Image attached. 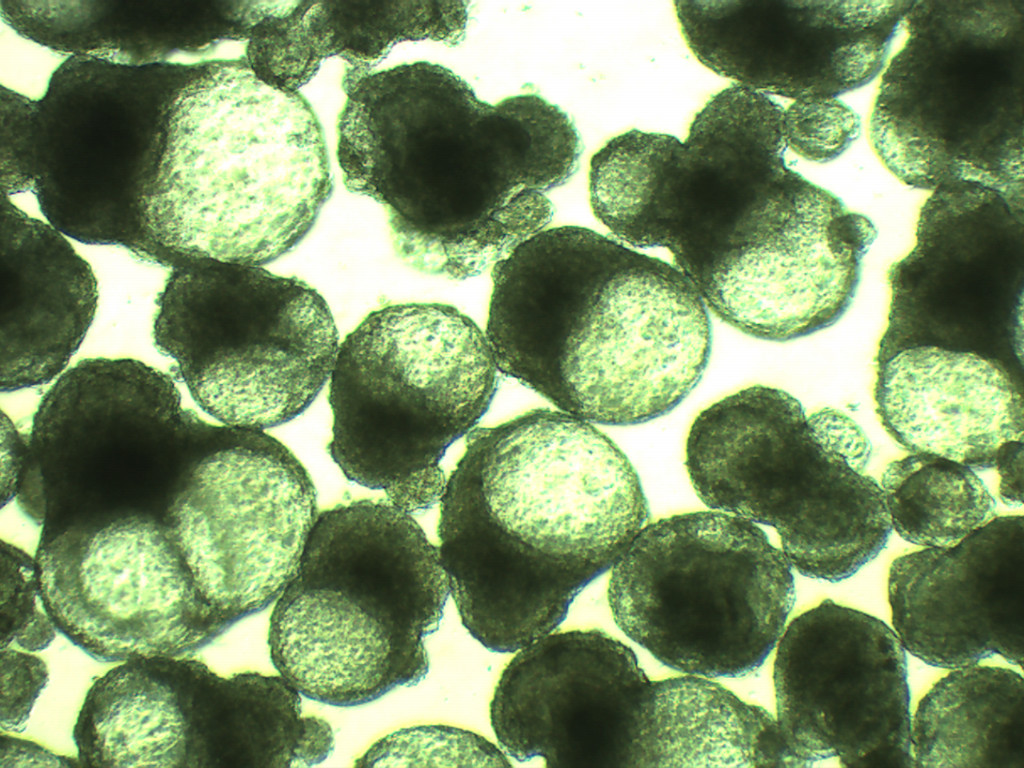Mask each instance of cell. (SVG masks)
Masks as SVG:
<instances>
[{
	"instance_id": "1",
	"label": "cell",
	"mask_w": 1024,
	"mask_h": 768,
	"mask_svg": "<svg viewBox=\"0 0 1024 768\" xmlns=\"http://www.w3.org/2000/svg\"><path fill=\"white\" fill-rule=\"evenodd\" d=\"M337 158L345 186L385 209L396 252L413 268L474 277L545 229V192L582 151L567 114L534 94L483 102L429 62L347 70Z\"/></svg>"
},
{
	"instance_id": "2",
	"label": "cell",
	"mask_w": 1024,
	"mask_h": 768,
	"mask_svg": "<svg viewBox=\"0 0 1024 768\" xmlns=\"http://www.w3.org/2000/svg\"><path fill=\"white\" fill-rule=\"evenodd\" d=\"M776 136L698 134L657 165L622 240L662 247L723 322L784 342L835 324L851 305L873 222L786 164Z\"/></svg>"
},
{
	"instance_id": "3",
	"label": "cell",
	"mask_w": 1024,
	"mask_h": 768,
	"mask_svg": "<svg viewBox=\"0 0 1024 768\" xmlns=\"http://www.w3.org/2000/svg\"><path fill=\"white\" fill-rule=\"evenodd\" d=\"M439 503L438 551L453 598L505 629L563 621L649 520L618 446L592 423L550 409L471 431Z\"/></svg>"
},
{
	"instance_id": "4",
	"label": "cell",
	"mask_w": 1024,
	"mask_h": 768,
	"mask_svg": "<svg viewBox=\"0 0 1024 768\" xmlns=\"http://www.w3.org/2000/svg\"><path fill=\"white\" fill-rule=\"evenodd\" d=\"M497 367L590 423L663 416L700 381L711 323L674 265L593 230L544 229L493 267Z\"/></svg>"
},
{
	"instance_id": "5",
	"label": "cell",
	"mask_w": 1024,
	"mask_h": 768,
	"mask_svg": "<svg viewBox=\"0 0 1024 768\" xmlns=\"http://www.w3.org/2000/svg\"><path fill=\"white\" fill-rule=\"evenodd\" d=\"M332 191L321 126L245 57L197 62L176 94L146 228L178 256L261 266L307 235Z\"/></svg>"
},
{
	"instance_id": "6",
	"label": "cell",
	"mask_w": 1024,
	"mask_h": 768,
	"mask_svg": "<svg viewBox=\"0 0 1024 768\" xmlns=\"http://www.w3.org/2000/svg\"><path fill=\"white\" fill-rule=\"evenodd\" d=\"M450 594L438 547L411 514L359 500L320 513L275 603L273 665L307 698L372 702L428 672L424 639Z\"/></svg>"
},
{
	"instance_id": "7",
	"label": "cell",
	"mask_w": 1024,
	"mask_h": 768,
	"mask_svg": "<svg viewBox=\"0 0 1024 768\" xmlns=\"http://www.w3.org/2000/svg\"><path fill=\"white\" fill-rule=\"evenodd\" d=\"M193 68L70 55L39 100L2 87L1 192L31 191L70 238L121 245L171 267L176 256L151 238L143 201L173 100Z\"/></svg>"
},
{
	"instance_id": "8",
	"label": "cell",
	"mask_w": 1024,
	"mask_h": 768,
	"mask_svg": "<svg viewBox=\"0 0 1024 768\" xmlns=\"http://www.w3.org/2000/svg\"><path fill=\"white\" fill-rule=\"evenodd\" d=\"M868 134L902 183L959 182L1024 206V0L914 1Z\"/></svg>"
},
{
	"instance_id": "9",
	"label": "cell",
	"mask_w": 1024,
	"mask_h": 768,
	"mask_svg": "<svg viewBox=\"0 0 1024 768\" xmlns=\"http://www.w3.org/2000/svg\"><path fill=\"white\" fill-rule=\"evenodd\" d=\"M498 371L486 334L454 307L373 311L339 346L328 452L350 481L427 510L446 486L442 457L487 411Z\"/></svg>"
},
{
	"instance_id": "10",
	"label": "cell",
	"mask_w": 1024,
	"mask_h": 768,
	"mask_svg": "<svg viewBox=\"0 0 1024 768\" xmlns=\"http://www.w3.org/2000/svg\"><path fill=\"white\" fill-rule=\"evenodd\" d=\"M215 426L182 406L167 374L85 359L42 398L15 498L42 532L164 519Z\"/></svg>"
},
{
	"instance_id": "11",
	"label": "cell",
	"mask_w": 1024,
	"mask_h": 768,
	"mask_svg": "<svg viewBox=\"0 0 1024 768\" xmlns=\"http://www.w3.org/2000/svg\"><path fill=\"white\" fill-rule=\"evenodd\" d=\"M685 464L709 508L773 527L804 576L847 579L891 535L881 486L823 445L783 390L755 385L703 410Z\"/></svg>"
},
{
	"instance_id": "12",
	"label": "cell",
	"mask_w": 1024,
	"mask_h": 768,
	"mask_svg": "<svg viewBox=\"0 0 1024 768\" xmlns=\"http://www.w3.org/2000/svg\"><path fill=\"white\" fill-rule=\"evenodd\" d=\"M783 551L753 522L698 511L648 523L612 567L615 622L663 664L741 677L777 645L795 600Z\"/></svg>"
},
{
	"instance_id": "13",
	"label": "cell",
	"mask_w": 1024,
	"mask_h": 768,
	"mask_svg": "<svg viewBox=\"0 0 1024 768\" xmlns=\"http://www.w3.org/2000/svg\"><path fill=\"white\" fill-rule=\"evenodd\" d=\"M157 305L156 347L175 360L198 406L224 425L287 423L331 376L337 328L324 298L302 280L184 256Z\"/></svg>"
},
{
	"instance_id": "14",
	"label": "cell",
	"mask_w": 1024,
	"mask_h": 768,
	"mask_svg": "<svg viewBox=\"0 0 1024 768\" xmlns=\"http://www.w3.org/2000/svg\"><path fill=\"white\" fill-rule=\"evenodd\" d=\"M318 515L315 486L284 444L216 425L164 522L226 631L278 600Z\"/></svg>"
},
{
	"instance_id": "15",
	"label": "cell",
	"mask_w": 1024,
	"mask_h": 768,
	"mask_svg": "<svg viewBox=\"0 0 1024 768\" xmlns=\"http://www.w3.org/2000/svg\"><path fill=\"white\" fill-rule=\"evenodd\" d=\"M1024 206L970 182L932 191L913 250L889 270L891 304L876 362L936 346L1022 368Z\"/></svg>"
},
{
	"instance_id": "16",
	"label": "cell",
	"mask_w": 1024,
	"mask_h": 768,
	"mask_svg": "<svg viewBox=\"0 0 1024 768\" xmlns=\"http://www.w3.org/2000/svg\"><path fill=\"white\" fill-rule=\"evenodd\" d=\"M35 561L56 630L98 661L184 657L225 632L164 519L41 532Z\"/></svg>"
},
{
	"instance_id": "17",
	"label": "cell",
	"mask_w": 1024,
	"mask_h": 768,
	"mask_svg": "<svg viewBox=\"0 0 1024 768\" xmlns=\"http://www.w3.org/2000/svg\"><path fill=\"white\" fill-rule=\"evenodd\" d=\"M777 644L776 720L802 767H915L907 658L883 621L827 599Z\"/></svg>"
},
{
	"instance_id": "18",
	"label": "cell",
	"mask_w": 1024,
	"mask_h": 768,
	"mask_svg": "<svg viewBox=\"0 0 1024 768\" xmlns=\"http://www.w3.org/2000/svg\"><path fill=\"white\" fill-rule=\"evenodd\" d=\"M654 681L600 630L550 633L518 651L490 704L501 747L552 768L641 767Z\"/></svg>"
},
{
	"instance_id": "19",
	"label": "cell",
	"mask_w": 1024,
	"mask_h": 768,
	"mask_svg": "<svg viewBox=\"0 0 1024 768\" xmlns=\"http://www.w3.org/2000/svg\"><path fill=\"white\" fill-rule=\"evenodd\" d=\"M693 54L765 95L816 101L859 89L885 68L913 2L675 1Z\"/></svg>"
},
{
	"instance_id": "20",
	"label": "cell",
	"mask_w": 1024,
	"mask_h": 768,
	"mask_svg": "<svg viewBox=\"0 0 1024 768\" xmlns=\"http://www.w3.org/2000/svg\"><path fill=\"white\" fill-rule=\"evenodd\" d=\"M888 596L897 637L923 662L955 669L997 654L1022 666L1023 516L895 559Z\"/></svg>"
},
{
	"instance_id": "21",
	"label": "cell",
	"mask_w": 1024,
	"mask_h": 768,
	"mask_svg": "<svg viewBox=\"0 0 1024 768\" xmlns=\"http://www.w3.org/2000/svg\"><path fill=\"white\" fill-rule=\"evenodd\" d=\"M874 392L886 431L911 453L986 470L1023 440V372L996 359L936 346L903 348L877 361Z\"/></svg>"
},
{
	"instance_id": "22",
	"label": "cell",
	"mask_w": 1024,
	"mask_h": 768,
	"mask_svg": "<svg viewBox=\"0 0 1024 768\" xmlns=\"http://www.w3.org/2000/svg\"><path fill=\"white\" fill-rule=\"evenodd\" d=\"M1 391L58 376L95 315L90 265L53 226L32 218L1 192Z\"/></svg>"
},
{
	"instance_id": "23",
	"label": "cell",
	"mask_w": 1024,
	"mask_h": 768,
	"mask_svg": "<svg viewBox=\"0 0 1024 768\" xmlns=\"http://www.w3.org/2000/svg\"><path fill=\"white\" fill-rule=\"evenodd\" d=\"M0 11L40 45L126 65L248 39L261 16L257 1L231 0H2Z\"/></svg>"
},
{
	"instance_id": "24",
	"label": "cell",
	"mask_w": 1024,
	"mask_h": 768,
	"mask_svg": "<svg viewBox=\"0 0 1024 768\" xmlns=\"http://www.w3.org/2000/svg\"><path fill=\"white\" fill-rule=\"evenodd\" d=\"M464 1H283L248 39L245 59L268 84L297 91L321 62L340 57L355 71H371L402 41L430 39L456 46L465 38Z\"/></svg>"
},
{
	"instance_id": "25",
	"label": "cell",
	"mask_w": 1024,
	"mask_h": 768,
	"mask_svg": "<svg viewBox=\"0 0 1024 768\" xmlns=\"http://www.w3.org/2000/svg\"><path fill=\"white\" fill-rule=\"evenodd\" d=\"M1023 697V678L1011 669L955 668L918 704L914 766L1024 768Z\"/></svg>"
},
{
	"instance_id": "26",
	"label": "cell",
	"mask_w": 1024,
	"mask_h": 768,
	"mask_svg": "<svg viewBox=\"0 0 1024 768\" xmlns=\"http://www.w3.org/2000/svg\"><path fill=\"white\" fill-rule=\"evenodd\" d=\"M883 491L892 529L927 547L952 546L996 517V502L974 469L929 453L891 462Z\"/></svg>"
},
{
	"instance_id": "27",
	"label": "cell",
	"mask_w": 1024,
	"mask_h": 768,
	"mask_svg": "<svg viewBox=\"0 0 1024 768\" xmlns=\"http://www.w3.org/2000/svg\"><path fill=\"white\" fill-rule=\"evenodd\" d=\"M511 765L504 752L486 738L444 725L400 729L375 742L355 760L359 767Z\"/></svg>"
},
{
	"instance_id": "28",
	"label": "cell",
	"mask_w": 1024,
	"mask_h": 768,
	"mask_svg": "<svg viewBox=\"0 0 1024 768\" xmlns=\"http://www.w3.org/2000/svg\"><path fill=\"white\" fill-rule=\"evenodd\" d=\"M1 648L15 642L27 651L47 648L57 631L43 605L36 561L1 543Z\"/></svg>"
},
{
	"instance_id": "29",
	"label": "cell",
	"mask_w": 1024,
	"mask_h": 768,
	"mask_svg": "<svg viewBox=\"0 0 1024 768\" xmlns=\"http://www.w3.org/2000/svg\"><path fill=\"white\" fill-rule=\"evenodd\" d=\"M861 132L859 115L838 98L793 101L784 110L787 148L814 163L841 156Z\"/></svg>"
},
{
	"instance_id": "30",
	"label": "cell",
	"mask_w": 1024,
	"mask_h": 768,
	"mask_svg": "<svg viewBox=\"0 0 1024 768\" xmlns=\"http://www.w3.org/2000/svg\"><path fill=\"white\" fill-rule=\"evenodd\" d=\"M1 672V728L21 732L48 682V670L40 658L5 647L1 648Z\"/></svg>"
},
{
	"instance_id": "31",
	"label": "cell",
	"mask_w": 1024,
	"mask_h": 768,
	"mask_svg": "<svg viewBox=\"0 0 1024 768\" xmlns=\"http://www.w3.org/2000/svg\"><path fill=\"white\" fill-rule=\"evenodd\" d=\"M819 439L854 470L864 473L871 456V445L859 425L843 412L823 408L808 416Z\"/></svg>"
},
{
	"instance_id": "32",
	"label": "cell",
	"mask_w": 1024,
	"mask_h": 768,
	"mask_svg": "<svg viewBox=\"0 0 1024 768\" xmlns=\"http://www.w3.org/2000/svg\"><path fill=\"white\" fill-rule=\"evenodd\" d=\"M1 423V503L4 506L16 497L19 478L27 456L29 437L26 438L19 433L4 413Z\"/></svg>"
},
{
	"instance_id": "33",
	"label": "cell",
	"mask_w": 1024,
	"mask_h": 768,
	"mask_svg": "<svg viewBox=\"0 0 1024 768\" xmlns=\"http://www.w3.org/2000/svg\"><path fill=\"white\" fill-rule=\"evenodd\" d=\"M0 767H79V758L60 756L32 741L1 734Z\"/></svg>"
},
{
	"instance_id": "34",
	"label": "cell",
	"mask_w": 1024,
	"mask_h": 768,
	"mask_svg": "<svg viewBox=\"0 0 1024 768\" xmlns=\"http://www.w3.org/2000/svg\"><path fill=\"white\" fill-rule=\"evenodd\" d=\"M1023 440L1013 442L998 460L995 469L1000 475L999 494L1007 505H1022Z\"/></svg>"
}]
</instances>
